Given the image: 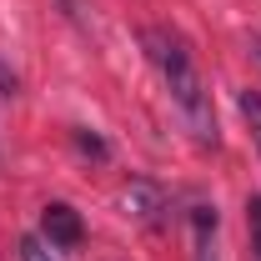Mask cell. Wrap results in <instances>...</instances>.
I'll list each match as a JSON object with an SVG mask.
<instances>
[{"label": "cell", "instance_id": "8992f818", "mask_svg": "<svg viewBox=\"0 0 261 261\" xmlns=\"http://www.w3.org/2000/svg\"><path fill=\"white\" fill-rule=\"evenodd\" d=\"M20 261H50L45 241H40V236H25V241H20Z\"/></svg>", "mask_w": 261, "mask_h": 261}, {"label": "cell", "instance_id": "3957f363", "mask_svg": "<svg viewBox=\"0 0 261 261\" xmlns=\"http://www.w3.org/2000/svg\"><path fill=\"white\" fill-rule=\"evenodd\" d=\"M126 206L146 221V226H161V211H166V201H161V191L151 186V181H130L126 186Z\"/></svg>", "mask_w": 261, "mask_h": 261}, {"label": "cell", "instance_id": "5b68a950", "mask_svg": "<svg viewBox=\"0 0 261 261\" xmlns=\"http://www.w3.org/2000/svg\"><path fill=\"white\" fill-rule=\"evenodd\" d=\"M236 106H241V116L251 121V136H256V146H261V96H256V91H241Z\"/></svg>", "mask_w": 261, "mask_h": 261}, {"label": "cell", "instance_id": "277c9868", "mask_svg": "<svg viewBox=\"0 0 261 261\" xmlns=\"http://www.w3.org/2000/svg\"><path fill=\"white\" fill-rule=\"evenodd\" d=\"M211 231H216V211H211V206H196V241H201V261H216V251H211Z\"/></svg>", "mask_w": 261, "mask_h": 261}, {"label": "cell", "instance_id": "6da1fadb", "mask_svg": "<svg viewBox=\"0 0 261 261\" xmlns=\"http://www.w3.org/2000/svg\"><path fill=\"white\" fill-rule=\"evenodd\" d=\"M146 50H151V61L161 70L166 91L176 100V111L186 116V126L201 146H216V111H211V91H206V81H201V70H196L191 50H186V40L171 31H146Z\"/></svg>", "mask_w": 261, "mask_h": 261}, {"label": "cell", "instance_id": "ba28073f", "mask_svg": "<svg viewBox=\"0 0 261 261\" xmlns=\"http://www.w3.org/2000/svg\"><path fill=\"white\" fill-rule=\"evenodd\" d=\"M75 146H81V151H91V156H106V146H100L96 136H86V130H75Z\"/></svg>", "mask_w": 261, "mask_h": 261}, {"label": "cell", "instance_id": "52a82bcc", "mask_svg": "<svg viewBox=\"0 0 261 261\" xmlns=\"http://www.w3.org/2000/svg\"><path fill=\"white\" fill-rule=\"evenodd\" d=\"M246 221H251V241H256V256H261V196L246 201Z\"/></svg>", "mask_w": 261, "mask_h": 261}, {"label": "cell", "instance_id": "9c48e42d", "mask_svg": "<svg viewBox=\"0 0 261 261\" xmlns=\"http://www.w3.org/2000/svg\"><path fill=\"white\" fill-rule=\"evenodd\" d=\"M251 56H256V65H261V35H251V45H246Z\"/></svg>", "mask_w": 261, "mask_h": 261}, {"label": "cell", "instance_id": "7a4b0ae2", "mask_svg": "<svg viewBox=\"0 0 261 261\" xmlns=\"http://www.w3.org/2000/svg\"><path fill=\"white\" fill-rule=\"evenodd\" d=\"M40 236H45L50 246L70 251V246H81V241H86V221H81V211H75V206L50 201V206L40 211Z\"/></svg>", "mask_w": 261, "mask_h": 261}]
</instances>
